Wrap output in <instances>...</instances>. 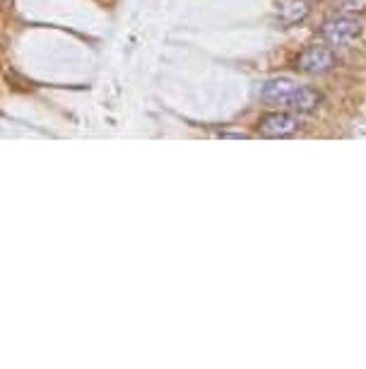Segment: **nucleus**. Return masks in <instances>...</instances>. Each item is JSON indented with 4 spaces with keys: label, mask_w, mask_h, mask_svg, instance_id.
Instances as JSON below:
<instances>
[{
    "label": "nucleus",
    "mask_w": 366,
    "mask_h": 369,
    "mask_svg": "<svg viewBox=\"0 0 366 369\" xmlns=\"http://www.w3.org/2000/svg\"><path fill=\"white\" fill-rule=\"evenodd\" d=\"M335 63H338V58H335V51L330 49V46H309V49H304L302 53L297 56V61H294V68L299 70V73H306V75H323L328 73V70L335 68Z\"/></svg>",
    "instance_id": "2"
},
{
    "label": "nucleus",
    "mask_w": 366,
    "mask_h": 369,
    "mask_svg": "<svg viewBox=\"0 0 366 369\" xmlns=\"http://www.w3.org/2000/svg\"><path fill=\"white\" fill-rule=\"evenodd\" d=\"M278 13L282 25H297L309 15V3L306 0H280Z\"/></svg>",
    "instance_id": "5"
},
{
    "label": "nucleus",
    "mask_w": 366,
    "mask_h": 369,
    "mask_svg": "<svg viewBox=\"0 0 366 369\" xmlns=\"http://www.w3.org/2000/svg\"><path fill=\"white\" fill-rule=\"evenodd\" d=\"M0 3H3V0H0Z\"/></svg>",
    "instance_id": "7"
},
{
    "label": "nucleus",
    "mask_w": 366,
    "mask_h": 369,
    "mask_svg": "<svg viewBox=\"0 0 366 369\" xmlns=\"http://www.w3.org/2000/svg\"><path fill=\"white\" fill-rule=\"evenodd\" d=\"M258 94H261L263 102L287 106V109L299 111V114L316 111L323 102V94L318 92V89L297 85V82L287 80V77H278V80L263 82V87L258 89Z\"/></svg>",
    "instance_id": "1"
},
{
    "label": "nucleus",
    "mask_w": 366,
    "mask_h": 369,
    "mask_svg": "<svg viewBox=\"0 0 366 369\" xmlns=\"http://www.w3.org/2000/svg\"><path fill=\"white\" fill-rule=\"evenodd\" d=\"M335 8L340 10V13H364L366 10V0H335Z\"/></svg>",
    "instance_id": "6"
},
{
    "label": "nucleus",
    "mask_w": 366,
    "mask_h": 369,
    "mask_svg": "<svg viewBox=\"0 0 366 369\" xmlns=\"http://www.w3.org/2000/svg\"><path fill=\"white\" fill-rule=\"evenodd\" d=\"M299 128H302V121L292 111H273L258 121V135L263 138H290Z\"/></svg>",
    "instance_id": "3"
},
{
    "label": "nucleus",
    "mask_w": 366,
    "mask_h": 369,
    "mask_svg": "<svg viewBox=\"0 0 366 369\" xmlns=\"http://www.w3.org/2000/svg\"><path fill=\"white\" fill-rule=\"evenodd\" d=\"M362 34V25H359L354 17L347 15H335L330 20L323 22L321 27V37L333 46H342V44H350Z\"/></svg>",
    "instance_id": "4"
}]
</instances>
